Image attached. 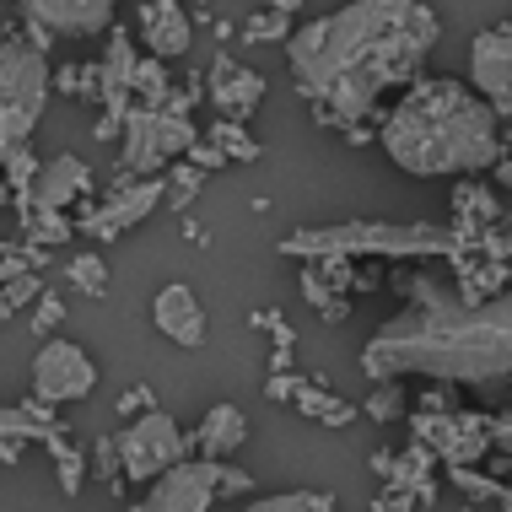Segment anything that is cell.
Listing matches in <instances>:
<instances>
[{
    "label": "cell",
    "mask_w": 512,
    "mask_h": 512,
    "mask_svg": "<svg viewBox=\"0 0 512 512\" xmlns=\"http://www.w3.org/2000/svg\"><path fill=\"white\" fill-rule=\"evenodd\" d=\"M442 22L426 0H345L329 17L302 22L286 44L302 103L324 130L367 124L383 92L415 87Z\"/></svg>",
    "instance_id": "1"
},
{
    "label": "cell",
    "mask_w": 512,
    "mask_h": 512,
    "mask_svg": "<svg viewBox=\"0 0 512 512\" xmlns=\"http://www.w3.org/2000/svg\"><path fill=\"white\" fill-rule=\"evenodd\" d=\"M394 286L405 292V308L356 356L372 383L426 378L453 389H496L512 378V281L475 297L442 270H410L394 275Z\"/></svg>",
    "instance_id": "2"
},
{
    "label": "cell",
    "mask_w": 512,
    "mask_h": 512,
    "mask_svg": "<svg viewBox=\"0 0 512 512\" xmlns=\"http://www.w3.org/2000/svg\"><path fill=\"white\" fill-rule=\"evenodd\" d=\"M378 146L410 178H475L507 151L502 114L459 76H421L378 119Z\"/></svg>",
    "instance_id": "3"
},
{
    "label": "cell",
    "mask_w": 512,
    "mask_h": 512,
    "mask_svg": "<svg viewBox=\"0 0 512 512\" xmlns=\"http://www.w3.org/2000/svg\"><path fill=\"white\" fill-rule=\"evenodd\" d=\"M286 259H302V265H324V259H394V265H410V259H437L448 265V275H459L469 259V248L459 243L453 227H426V221H318V227H292L281 243Z\"/></svg>",
    "instance_id": "4"
},
{
    "label": "cell",
    "mask_w": 512,
    "mask_h": 512,
    "mask_svg": "<svg viewBox=\"0 0 512 512\" xmlns=\"http://www.w3.org/2000/svg\"><path fill=\"white\" fill-rule=\"evenodd\" d=\"M49 98H54L49 54L27 44L17 27H6V44H0V151L33 146V130L44 119Z\"/></svg>",
    "instance_id": "5"
},
{
    "label": "cell",
    "mask_w": 512,
    "mask_h": 512,
    "mask_svg": "<svg viewBox=\"0 0 512 512\" xmlns=\"http://www.w3.org/2000/svg\"><path fill=\"white\" fill-rule=\"evenodd\" d=\"M200 141V124L168 114V108H146L135 103V114L124 119V141H119V173L114 178H157L173 162H184Z\"/></svg>",
    "instance_id": "6"
},
{
    "label": "cell",
    "mask_w": 512,
    "mask_h": 512,
    "mask_svg": "<svg viewBox=\"0 0 512 512\" xmlns=\"http://www.w3.org/2000/svg\"><path fill=\"white\" fill-rule=\"evenodd\" d=\"M119 464H124V480H141V486H151V480H162L168 469H178L189 459V442L184 426L173 421L168 410H141L135 421H124L119 432Z\"/></svg>",
    "instance_id": "7"
},
{
    "label": "cell",
    "mask_w": 512,
    "mask_h": 512,
    "mask_svg": "<svg viewBox=\"0 0 512 512\" xmlns=\"http://www.w3.org/2000/svg\"><path fill=\"white\" fill-rule=\"evenodd\" d=\"M162 200H168V173H157V178H114L103 200L81 205L76 227H81V238H92V243H114V238H124V232L141 227Z\"/></svg>",
    "instance_id": "8"
},
{
    "label": "cell",
    "mask_w": 512,
    "mask_h": 512,
    "mask_svg": "<svg viewBox=\"0 0 512 512\" xmlns=\"http://www.w3.org/2000/svg\"><path fill=\"white\" fill-rule=\"evenodd\" d=\"M415 442L442 459V469H469L496 448L491 442V415H459V410H410Z\"/></svg>",
    "instance_id": "9"
},
{
    "label": "cell",
    "mask_w": 512,
    "mask_h": 512,
    "mask_svg": "<svg viewBox=\"0 0 512 512\" xmlns=\"http://www.w3.org/2000/svg\"><path fill=\"white\" fill-rule=\"evenodd\" d=\"M98 389V362L76 340H44L33 351V394L49 405H76Z\"/></svg>",
    "instance_id": "10"
},
{
    "label": "cell",
    "mask_w": 512,
    "mask_h": 512,
    "mask_svg": "<svg viewBox=\"0 0 512 512\" xmlns=\"http://www.w3.org/2000/svg\"><path fill=\"white\" fill-rule=\"evenodd\" d=\"M221 464L216 459H184L162 480H151L146 496L130 512H211L221 502Z\"/></svg>",
    "instance_id": "11"
},
{
    "label": "cell",
    "mask_w": 512,
    "mask_h": 512,
    "mask_svg": "<svg viewBox=\"0 0 512 512\" xmlns=\"http://www.w3.org/2000/svg\"><path fill=\"white\" fill-rule=\"evenodd\" d=\"M469 87L486 98L502 119H512V22L486 27L469 49Z\"/></svg>",
    "instance_id": "12"
},
{
    "label": "cell",
    "mask_w": 512,
    "mask_h": 512,
    "mask_svg": "<svg viewBox=\"0 0 512 512\" xmlns=\"http://www.w3.org/2000/svg\"><path fill=\"white\" fill-rule=\"evenodd\" d=\"M17 11L54 38H98L114 27L119 0H17Z\"/></svg>",
    "instance_id": "13"
},
{
    "label": "cell",
    "mask_w": 512,
    "mask_h": 512,
    "mask_svg": "<svg viewBox=\"0 0 512 512\" xmlns=\"http://www.w3.org/2000/svg\"><path fill=\"white\" fill-rule=\"evenodd\" d=\"M205 98L216 103L221 119L248 124V119H254V108L265 103V76L248 71L243 60H232V54L221 49L216 60H211V71H205Z\"/></svg>",
    "instance_id": "14"
},
{
    "label": "cell",
    "mask_w": 512,
    "mask_h": 512,
    "mask_svg": "<svg viewBox=\"0 0 512 512\" xmlns=\"http://www.w3.org/2000/svg\"><path fill=\"white\" fill-rule=\"evenodd\" d=\"M151 324L162 329V340L184 345V351H200L205 335H211L205 302L195 297V286H189V281H168L157 297H151Z\"/></svg>",
    "instance_id": "15"
},
{
    "label": "cell",
    "mask_w": 512,
    "mask_h": 512,
    "mask_svg": "<svg viewBox=\"0 0 512 512\" xmlns=\"http://www.w3.org/2000/svg\"><path fill=\"white\" fill-rule=\"evenodd\" d=\"M92 200V168L76 157V151H60L54 162H44V173H38V184H33V205L38 211H81V205ZM27 205V211H33Z\"/></svg>",
    "instance_id": "16"
},
{
    "label": "cell",
    "mask_w": 512,
    "mask_h": 512,
    "mask_svg": "<svg viewBox=\"0 0 512 512\" xmlns=\"http://www.w3.org/2000/svg\"><path fill=\"white\" fill-rule=\"evenodd\" d=\"M442 459L426 442H410L405 453H389V448H378L372 453V475L383 480V486H394V491H410V496H421V507H432L437 502V486H432V469Z\"/></svg>",
    "instance_id": "17"
},
{
    "label": "cell",
    "mask_w": 512,
    "mask_h": 512,
    "mask_svg": "<svg viewBox=\"0 0 512 512\" xmlns=\"http://www.w3.org/2000/svg\"><path fill=\"white\" fill-rule=\"evenodd\" d=\"M448 205H453V232H459V243L469 248V254L480 248V238H486L491 227H502V221H507L502 195L486 189V184H475V178H459Z\"/></svg>",
    "instance_id": "18"
},
{
    "label": "cell",
    "mask_w": 512,
    "mask_h": 512,
    "mask_svg": "<svg viewBox=\"0 0 512 512\" xmlns=\"http://www.w3.org/2000/svg\"><path fill=\"white\" fill-rule=\"evenodd\" d=\"M141 38L157 60H184L195 49V17L184 11V0H146L141 6Z\"/></svg>",
    "instance_id": "19"
},
{
    "label": "cell",
    "mask_w": 512,
    "mask_h": 512,
    "mask_svg": "<svg viewBox=\"0 0 512 512\" xmlns=\"http://www.w3.org/2000/svg\"><path fill=\"white\" fill-rule=\"evenodd\" d=\"M103 114L108 119H130L135 114V65H141V54H135V38L124 33H108V49H103Z\"/></svg>",
    "instance_id": "20"
},
{
    "label": "cell",
    "mask_w": 512,
    "mask_h": 512,
    "mask_svg": "<svg viewBox=\"0 0 512 512\" xmlns=\"http://www.w3.org/2000/svg\"><path fill=\"white\" fill-rule=\"evenodd\" d=\"M248 442V415L238 410V405H227V399H221V405H211L200 415V426H195V448H200V459H232V453H238Z\"/></svg>",
    "instance_id": "21"
},
{
    "label": "cell",
    "mask_w": 512,
    "mask_h": 512,
    "mask_svg": "<svg viewBox=\"0 0 512 512\" xmlns=\"http://www.w3.org/2000/svg\"><path fill=\"white\" fill-rule=\"evenodd\" d=\"M292 405L308 415V421H318V426H356V415H362V405L329 394L318 378H302V383H297V399H292Z\"/></svg>",
    "instance_id": "22"
},
{
    "label": "cell",
    "mask_w": 512,
    "mask_h": 512,
    "mask_svg": "<svg viewBox=\"0 0 512 512\" xmlns=\"http://www.w3.org/2000/svg\"><path fill=\"white\" fill-rule=\"evenodd\" d=\"M0 157H6V205L22 216L27 205H33V184H38V173H44V162H38L33 146H11V151H0Z\"/></svg>",
    "instance_id": "23"
},
{
    "label": "cell",
    "mask_w": 512,
    "mask_h": 512,
    "mask_svg": "<svg viewBox=\"0 0 512 512\" xmlns=\"http://www.w3.org/2000/svg\"><path fill=\"white\" fill-rule=\"evenodd\" d=\"M17 227H22V243H33V248H65L81 232L71 211H38V205L17 216Z\"/></svg>",
    "instance_id": "24"
},
{
    "label": "cell",
    "mask_w": 512,
    "mask_h": 512,
    "mask_svg": "<svg viewBox=\"0 0 512 512\" xmlns=\"http://www.w3.org/2000/svg\"><path fill=\"white\" fill-rule=\"evenodd\" d=\"M44 453L54 459V480H60L65 496H76L81 486H87V469H92V464H87V453H81L65 432H49V437H44Z\"/></svg>",
    "instance_id": "25"
},
{
    "label": "cell",
    "mask_w": 512,
    "mask_h": 512,
    "mask_svg": "<svg viewBox=\"0 0 512 512\" xmlns=\"http://www.w3.org/2000/svg\"><path fill=\"white\" fill-rule=\"evenodd\" d=\"M65 281L76 286V297H108V259L98 248H81L65 259Z\"/></svg>",
    "instance_id": "26"
},
{
    "label": "cell",
    "mask_w": 512,
    "mask_h": 512,
    "mask_svg": "<svg viewBox=\"0 0 512 512\" xmlns=\"http://www.w3.org/2000/svg\"><path fill=\"white\" fill-rule=\"evenodd\" d=\"M173 87H178V76L168 71V60H157V54H146L141 65H135V103H146V108H162L173 98Z\"/></svg>",
    "instance_id": "27"
},
{
    "label": "cell",
    "mask_w": 512,
    "mask_h": 512,
    "mask_svg": "<svg viewBox=\"0 0 512 512\" xmlns=\"http://www.w3.org/2000/svg\"><path fill=\"white\" fill-rule=\"evenodd\" d=\"M205 141L221 146L232 162H259V141L248 135V124H238V119H221L216 114L211 124H205Z\"/></svg>",
    "instance_id": "28"
},
{
    "label": "cell",
    "mask_w": 512,
    "mask_h": 512,
    "mask_svg": "<svg viewBox=\"0 0 512 512\" xmlns=\"http://www.w3.org/2000/svg\"><path fill=\"white\" fill-rule=\"evenodd\" d=\"M302 292H308V302L318 308V318H324V324H345V318H351V297L335 292V286H329L313 265H302Z\"/></svg>",
    "instance_id": "29"
},
{
    "label": "cell",
    "mask_w": 512,
    "mask_h": 512,
    "mask_svg": "<svg viewBox=\"0 0 512 512\" xmlns=\"http://www.w3.org/2000/svg\"><path fill=\"white\" fill-rule=\"evenodd\" d=\"M448 475V486L469 496V507H486V502H502V475H486L480 464H469V469H442Z\"/></svg>",
    "instance_id": "30"
},
{
    "label": "cell",
    "mask_w": 512,
    "mask_h": 512,
    "mask_svg": "<svg viewBox=\"0 0 512 512\" xmlns=\"http://www.w3.org/2000/svg\"><path fill=\"white\" fill-rule=\"evenodd\" d=\"M54 92L65 98H81V103H103V65H60L54 71Z\"/></svg>",
    "instance_id": "31"
},
{
    "label": "cell",
    "mask_w": 512,
    "mask_h": 512,
    "mask_svg": "<svg viewBox=\"0 0 512 512\" xmlns=\"http://www.w3.org/2000/svg\"><path fill=\"white\" fill-rule=\"evenodd\" d=\"M243 512H335L329 491H281V496H259Z\"/></svg>",
    "instance_id": "32"
},
{
    "label": "cell",
    "mask_w": 512,
    "mask_h": 512,
    "mask_svg": "<svg viewBox=\"0 0 512 512\" xmlns=\"http://www.w3.org/2000/svg\"><path fill=\"white\" fill-rule=\"evenodd\" d=\"M292 17H286V11H254V17L243 22V44H292Z\"/></svg>",
    "instance_id": "33"
},
{
    "label": "cell",
    "mask_w": 512,
    "mask_h": 512,
    "mask_svg": "<svg viewBox=\"0 0 512 512\" xmlns=\"http://www.w3.org/2000/svg\"><path fill=\"white\" fill-rule=\"evenodd\" d=\"M200 189H205V168H195L189 157L173 162V168H168V211H189Z\"/></svg>",
    "instance_id": "34"
},
{
    "label": "cell",
    "mask_w": 512,
    "mask_h": 512,
    "mask_svg": "<svg viewBox=\"0 0 512 512\" xmlns=\"http://www.w3.org/2000/svg\"><path fill=\"white\" fill-rule=\"evenodd\" d=\"M65 324V297L60 292H44L33 302V340H54V329Z\"/></svg>",
    "instance_id": "35"
},
{
    "label": "cell",
    "mask_w": 512,
    "mask_h": 512,
    "mask_svg": "<svg viewBox=\"0 0 512 512\" xmlns=\"http://www.w3.org/2000/svg\"><path fill=\"white\" fill-rule=\"evenodd\" d=\"M44 292H49V286H44V270H33V275H22V281H11V286H6L0 308H6V313H22L27 302H38Z\"/></svg>",
    "instance_id": "36"
},
{
    "label": "cell",
    "mask_w": 512,
    "mask_h": 512,
    "mask_svg": "<svg viewBox=\"0 0 512 512\" xmlns=\"http://www.w3.org/2000/svg\"><path fill=\"white\" fill-rule=\"evenodd\" d=\"M399 389H405V383H378V389L367 394L362 410L372 415V421H394V415L405 410V394H399Z\"/></svg>",
    "instance_id": "37"
},
{
    "label": "cell",
    "mask_w": 512,
    "mask_h": 512,
    "mask_svg": "<svg viewBox=\"0 0 512 512\" xmlns=\"http://www.w3.org/2000/svg\"><path fill=\"white\" fill-rule=\"evenodd\" d=\"M189 162H195V168H205V173H216V168H232V157H227L221 146H211L205 135L195 141V151H189Z\"/></svg>",
    "instance_id": "38"
},
{
    "label": "cell",
    "mask_w": 512,
    "mask_h": 512,
    "mask_svg": "<svg viewBox=\"0 0 512 512\" xmlns=\"http://www.w3.org/2000/svg\"><path fill=\"white\" fill-rule=\"evenodd\" d=\"M421 496H410V491H394V486H383V496H372V512H410Z\"/></svg>",
    "instance_id": "39"
},
{
    "label": "cell",
    "mask_w": 512,
    "mask_h": 512,
    "mask_svg": "<svg viewBox=\"0 0 512 512\" xmlns=\"http://www.w3.org/2000/svg\"><path fill=\"white\" fill-rule=\"evenodd\" d=\"M297 383H302V378H292V372H270L265 394L275 399V405H286V399H297Z\"/></svg>",
    "instance_id": "40"
},
{
    "label": "cell",
    "mask_w": 512,
    "mask_h": 512,
    "mask_svg": "<svg viewBox=\"0 0 512 512\" xmlns=\"http://www.w3.org/2000/svg\"><path fill=\"white\" fill-rule=\"evenodd\" d=\"M135 410H157V405H151V389H146V383H141V389H130V394L119 399V421H130Z\"/></svg>",
    "instance_id": "41"
},
{
    "label": "cell",
    "mask_w": 512,
    "mask_h": 512,
    "mask_svg": "<svg viewBox=\"0 0 512 512\" xmlns=\"http://www.w3.org/2000/svg\"><path fill=\"white\" fill-rule=\"evenodd\" d=\"M243 491H248V469L221 464V496H243Z\"/></svg>",
    "instance_id": "42"
},
{
    "label": "cell",
    "mask_w": 512,
    "mask_h": 512,
    "mask_svg": "<svg viewBox=\"0 0 512 512\" xmlns=\"http://www.w3.org/2000/svg\"><path fill=\"white\" fill-rule=\"evenodd\" d=\"M491 442H496V448H502L507 459H512V410H507V415H496V421H491Z\"/></svg>",
    "instance_id": "43"
},
{
    "label": "cell",
    "mask_w": 512,
    "mask_h": 512,
    "mask_svg": "<svg viewBox=\"0 0 512 512\" xmlns=\"http://www.w3.org/2000/svg\"><path fill=\"white\" fill-rule=\"evenodd\" d=\"M340 135H345V146H372V141H378L372 124H351V130H340Z\"/></svg>",
    "instance_id": "44"
},
{
    "label": "cell",
    "mask_w": 512,
    "mask_h": 512,
    "mask_svg": "<svg viewBox=\"0 0 512 512\" xmlns=\"http://www.w3.org/2000/svg\"><path fill=\"white\" fill-rule=\"evenodd\" d=\"M491 173H496V184H502V189H507V200H512V157H507V151L496 157V168H491Z\"/></svg>",
    "instance_id": "45"
},
{
    "label": "cell",
    "mask_w": 512,
    "mask_h": 512,
    "mask_svg": "<svg viewBox=\"0 0 512 512\" xmlns=\"http://www.w3.org/2000/svg\"><path fill=\"white\" fill-rule=\"evenodd\" d=\"M92 135H98V141H114V135H124V124H119V119H108V114H103L98 124H92Z\"/></svg>",
    "instance_id": "46"
},
{
    "label": "cell",
    "mask_w": 512,
    "mask_h": 512,
    "mask_svg": "<svg viewBox=\"0 0 512 512\" xmlns=\"http://www.w3.org/2000/svg\"><path fill=\"white\" fill-rule=\"evenodd\" d=\"M248 324H254V329H275V324H281V313H275V308H259V313H248Z\"/></svg>",
    "instance_id": "47"
},
{
    "label": "cell",
    "mask_w": 512,
    "mask_h": 512,
    "mask_svg": "<svg viewBox=\"0 0 512 512\" xmlns=\"http://www.w3.org/2000/svg\"><path fill=\"white\" fill-rule=\"evenodd\" d=\"M502 469H507V475H502V502H496V507L512 512V464H502Z\"/></svg>",
    "instance_id": "48"
},
{
    "label": "cell",
    "mask_w": 512,
    "mask_h": 512,
    "mask_svg": "<svg viewBox=\"0 0 512 512\" xmlns=\"http://www.w3.org/2000/svg\"><path fill=\"white\" fill-rule=\"evenodd\" d=\"M211 33L221 38V44H232V33H238V27H232V22H221V17H216V22H211Z\"/></svg>",
    "instance_id": "49"
},
{
    "label": "cell",
    "mask_w": 512,
    "mask_h": 512,
    "mask_svg": "<svg viewBox=\"0 0 512 512\" xmlns=\"http://www.w3.org/2000/svg\"><path fill=\"white\" fill-rule=\"evenodd\" d=\"M270 11H286V17H292V11H302V0H265Z\"/></svg>",
    "instance_id": "50"
},
{
    "label": "cell",
    "mask_w": 512,
    "mask_h": 512,
    "mask_svg": "<svg viewBox=\"0 0 512 512\" xmlns=\"http://www.w3.org/2000/svg\"><path fill=\"white\" fill-rule=\"evenodd\" d=\"M195 6H200V0H195Z\"/></svg>",
    "instance_id": "51"
}]
</instances>
